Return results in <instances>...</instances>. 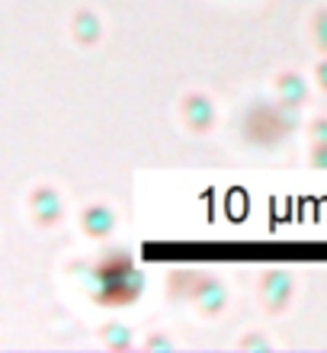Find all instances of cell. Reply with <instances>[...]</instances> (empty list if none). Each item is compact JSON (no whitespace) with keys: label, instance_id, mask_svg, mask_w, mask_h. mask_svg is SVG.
Listing matches in <instances>:
<instances>
[{"label":"cell","instance_id":"cell-3","mask_svg":"<svg viewBox=\"0 0 327 353\" xmlns=\"http://www.w3.org/2000/svg\"><path fill=\"white\" fill-rule=\"evenodd\" d=\"M36 212L39 219H58V212H61V205H58V196L55 193H48V190H42V193L36 196Z\"/></svg>","mask_w":327,"mask_h":353},{"label":"cell","instance_id":"cell-7","mask_svg":"<svg viewBox=\"0 0 327 353\" xmlns=\"http://www.w3.org/2000/svg\"><path fill=\"white\" fill-rule=\"evenodd\" d=\"M315 135H318V145H327V119H321L315 125Z\"/></svg>","mask_w":327,"mask_h":353},{"label":"cell","instance_id":"cell-1","mask_svg":"<svg viewBox=\"0 0 327 353\" xmlns=\"http://www.w3.org/2000/svg\"><path fill=\"white\" fill-rule=\"evenodd\" d=\"M100 276H106L103 279V299L109 305H122L125 299L135 296V289L129 292V279H138V276H135V270H131L129 261L112 257V261H106L103 267H100Z\"/></svg>","mask_w":327,"mask_h":353},{"label":"cell","instance_id":"cell-8","mask_svg":"<svg viewBox=\"0 0 327 353\" xmlns=\"http://www.w3.org/2000/svg\"><path fill=\"white\" fill-rule=\"evenodd\" d=\"M318 77H321V84H324V87H327V61H324V65H321V68H318Z\"/></svg>","mask_w":327,"mask_h":353},{"label":"cell","instance_id":"cell-4","mask_svg":"<svg viewBox=\"0 0 327 353\" xmlns=\"http://www.w3.org/2000/svg\"><path fill=\"white\" fill-rule=\"evenodd\" d=\"M279 87H282V97H286L289 103H299L302 97H305V87H302V81H299V77H292V74L282 77Z\"/></svg>","mask_w":327,"mask_h":353},{"label":"cell","instance_id":"cell-5","mask_svg":"<svg viewBox=\"0 0 327 353\" xmlns=\"http://www.w3.org/2000/svg\"><path fill=\"white\" fill-rule=\"evenodd\" d=\"M189 116H193V125H209V103L202 100H189Z\"/></svg>","mask_w":327,"mask_h":353},{"label":"cell","instance_id":"cell-6","mask_svg":"<svg viewBox=\"0 0 327 353\" xmlns=\"http://www.w3.org/2000/svg\"><path fill=\"white\" fill-rule=\"evenodd\" d=\"M315 32H318L321 48L327 52V13H321V17H318V23H315Z\"/></svg>","mask_w":327,"mask_h":353},{"label":"cell","instance_id":"cell-2","mask_svg":"<svg viewBox=\"0 0 327 353\" xmlns=\"http://www.w3.org/2000/svg\"><path fill=\"white\" fill-rule=\"evenodd\" d=\"M84 225H87V232H90V234H106V232H109V225H112V215L106 212V209H100V205H96V209H90V212H87Z\"/></svg>","mask_w":327,"mask_h":353}]
</instances>
